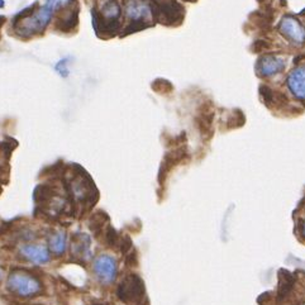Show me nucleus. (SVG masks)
<instances>
[{"mask_svg": "<svg viewBox=\"0 0 305 305\" xmlns=\"http://www.w3.org/2000/svg\"><path fill=\"white\" fill-rule=\"evenodd\" d=\"M54 12L55 9L46 3L36 12L24 9L14 21V31L21 37H31L39 32H43L51 22Z\"/></svg>", "mask_w": 305, "mask_h": 305, "instance_id": "nucleus-1", "label": "nucleus"}, {"mask_svg": "<svg viewBox=\"0 0 305 305\" xmlns=\"http://www.w3.org/2000/svg\"><path fill=\"white\" fill-rule=\"evenodd\" d=\"M9 292L19 297H34L42 292V282L37 276L22 269H16L7 280Z\"/></svg>", "mask_w": 305, "mask_h": 305, "instance_id": "nucleus-2", "label": "nucleus"}, {"mask_svg": "<svg viewBox=\"0 0 305 305\" xmlns=\"http://www.w3.org/2000/svg\"><path fill=\"white\" fill-rule=\"evenodd\" d=\"M117 296L125 305H143L145 282L137 274H128L118 285Z\"/></svg>", "mask_w": 305, "mask_h": 305, "instance_id": "nucleus-3", "label": "nucleus"}, {"mask_svg": "<svg viewBox=\"0 0 305 305\" xmlns=\"http://www.w3.org/2000/svg\"><path fill=\"white\" fill-rule=\"evenodd\" d=\"M93 270H94L95 276L98 277L102 284L109 285L115 281L117 279V259L113 256L107 253H102L94 259L93 262Z\"/></svg>", "mask_w": 305, "mask_h": 305, "instance_id": "nucleus-4", "label": "nucleus"}, {"mask_svg": "<svg viewBox=\"0 0 305 305\" xmlns=\"http://www.w3.org/2000/svg\"><path fill=\"white\" fill-rule=\"evenodd\" d=\"M71 254L79 261H88L92 257V239L82 232H75L71 237Z\"/></svg>", "mask_w": 305, "mask_h": 305, "instance_id": "nucleus-5", "label": "nucleus"}, {"mask_svg": "<svg viewBox=\"0 0 305 305\" xmlns=\"http://www.w3.org/2000/svg\"><path fill=\"white\" fill-rule=\"evenodd\" d=\"M279 29L285 37H287L294 43L301 45L305 42V28L297 19L292 18V17H285L280 23Z\"/></svg>", "mask_w": 305, "mask_h": 305, "instance_id": "nucleus-6", "label": "nucleus"}, {"mask_svg": "<svg viewBox=\"0 0 305 305\" xmlns=\"http://www.w3.org/2000/svg\"><path fill=\"white\" fill-rule=\"evenodd\" d=\"M21 254L34 265H45L51 258L50 249L43 244L27 243L21 247Z\"/></svg>", "mask_w": 305, "mask_h": 305, "instance_id": "nucleus-7", "label": "nucleus"}, {"mask_svg": "<svg viewBox=\"0 0 305 305\" xmlns=\"http://www.w3.org/2000/svg\"><path fill=\"white\" fill-rule=\"evenodd\" d=\"M287 86L297 99L305 100V66H299L290 72Z\"/></svg>", "mask_w": 305, "mask_h": 305, "instance_id": "nucleus-8", "label": "nucleus"}, {"mask_svg": "<svg viewBox=\"0 0 305 305\" xmlns=\"http://www.w3.org/2000/svg\"><path fill=\"white\" fill-rule=\"evenodd\" d=\"M285 65H286V61L282 57L270 55V56H265L259 60L257 70L262 76H274L284 70Z\"/></svg>", "mask_w": 305, "mask_h": 305, "instance_id": "nucleus-9", "label": "nucleus"}, {"mask_svg": "<svg viewBox=\"0 0 305 305\" xmlns=\"http://www.w3.org/2000/svg\"><path fill=\"white\" fill-rule=\"evenodd\" d=\"M148 13H150V8L138 0H130L125 6V14L130 21H142L147 18Z\"/></svg>", "mask_w": 305, "mask_h": 305, "instance_id": "nucleus-10", "label": "nucleus"}, {"mask_svg": "<svg viewBox=\"0 0 305 305\" xmlns=\"http://www.w3.org/2000/svg\"><path fill=\"white\" fill-rule=\"evenodd\" d=\"M120 14H122V8L117 0H105L100 7V17L107 23L118 21Z\"/></svg>", "mask_w": 305, "mask_h": 305, "instance_id": "nucleus-11", "label": "nucleus"}, {"mask_svg": "<svg viewBox=\"0 0 305 305\" xmlns=\"http://www.w3.org/2000/svg\"><path fill=\"white\" fill-rule=\"evenodd\" d=\"M76 4V2H72V0L65 4V11L61 12V16L59 18L60 23H62L61 29H71L76 23L77 9H79Z\"/></svg>", "mask_w": 305, "mask_h": 305, "instance_id": "nucleus-12", "label": "nucleus"}, {"mask_svg": "<svg viewBox=\"0 0 305 305\" xmlns=\"http://www.w3.org/2000/svg\"><path fill=\"white\" fill-rule=\"evenodd\" d=\"M108 226H109V216L107 215L105 211H95V213L90 216L89 228L95 237L104 233V231L107 229Z\"/></svg>", "mask_w": 305, "mask_h": 305, "instance_id": "nucleus-13", "label": "nucleus"}, {"mask_svg": "<svg viewBox=\"0 0 305 305\" xmlns=\"http://www.w3.org/2000/svg\"><path fill=\"white\" fill-rule=\"evenodd\" d=\"M67 247V237L64 231H59L50 238V249L56 256L65 253Z\"/></svg>", "mask_w": 305, "mask_h": 305, "instance_id": "nucleus-14", "label": "nucleus"}, {"mask_svg": "<svg viewBox=\"0 0 305 305\" xmlns=\"http://www.w3.org/2000/svg\"><path fill=\"white\" fill-rule=\"evenodd\" d=\"M103 234H104V241L108 247H112V248H117V247H119L122 236H119V233H118V232L115 231V228H113L110 224L107 227V229H105Z\"/></svg>", "mask_w": 305, "mask_h": 305, "instance_id": "nucleus-15", "label": "nucleus"}, {"mask_svg": "<svg viewBox=\"0 0 305 305\" xmlns=\"http://www.w3.org/2000/svg\"><path fill=\"white\" fill-rule=\"evenodd\" d=\"M67 65H69V59L60 60V61H57L56 65H55V71H56L57 75L61 76L62 79H66V77L70 75Z\"/></svg>", "mask_w": 305, "mask_h": 305, "instance_id": "nucleus-16", "label": "nucleus"}, {"mask_svg": "<svg viewBox=\"0 0 305 305\" xmlns=\"http://www.w3.org/2000/svg\"><path fill=\"white\" fill-rule=\"evenodd\" d=\"M119 249L124 254H127L128 252L132 249V239L129 238V236H122V238H120V243H119Z\"/></svg>", "mask_w": 305, "mask_h": 305, "instance_id": "nucleus-17", "label": "nucleus"}, {"mask_svg": "<svg viewBox=\"0 0 305 305\" xmlns=\"http://www.w3.org/2000/svg\"><path fill=\"white\" fill-rule=\"evenodd\" d=\"M16 148V146H13L12 147V143L11 141H8V142H2V145H0V150H2V155L4 156V158L6 160H9V157L12 156V152H13V150Z\"/></svg>", "mask_w": 305, "mask_h": 305, "instance_id": "nucleus-18", "label": "nucleus"}, {"mask_svg": "<svg viewBox=\"0 0 305 305\" xmlns=\"http://www.w3.org/2000/svg\"><path fill=\"white\" fill-rule=\"evenodd\" d=\"M137 264H138L137 253H136V252H132V249H130V251L127 253V257H125V265L129 267H133V266H137Z\"/></svg>", "mask_w": 305, "mask_h": 305, "instance_id": "nucleus-19", "label": "nucleus"}, {"mask_svg": "<svg viewBox=\"0 0 305 305\" xmlns=\"http://www.w3.org/2000/svg\"><path fill=\"white\" fill-rule=\"evenodd\" d=\"M4 21H6V18H4V17H2V16H0V27L3 26Z\"/></svg>", "mask_w": 305, "mask_h": 305, "instance_id": "nucleus-20", "label": "nucleus"}, {"mask_svg": "<svg viewBox=\"0 0 305 305\" xmlns=\"http://www.w3.org/2000/svg\"><path fill=\"white\" fill-rule=\"evenodd\" d=\"M4 6H6V2H4V0H0V9L4 8Z\"/></svg>", "mask_w": 305, "mask_h": 305, "instance_id": "nucleus-21", "label": "nucleus"}, {"mask_svg": "<svg viewBox=\"0 0 305 305\" xmlns=\"http://www.w3.org/2000/svg\"><path fill=\"white\" fill-rule=\"evenodd\" d=\"M93 305H105V304H100V302H99V304H93Z\"/></svg>", "mask_w": 305, "mask_h": 305, "instance_id": "nucleus-22", "label": "nucleus"}, {"mask_svg": "<svg viewBox=\"0 0 305 305\" xmlns=\"http://www.w3.org/2000/svg\"><path fill=\"white\" fill-rule=\"evenodd\" d=\"M0 175H2V167H0Z\"/></svg>", "mask_w": 305, "mask_h": 305, "instance_id": "nucleus-23", "label": "nucleus"}]
</instances>
